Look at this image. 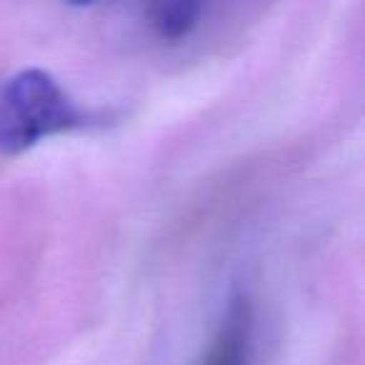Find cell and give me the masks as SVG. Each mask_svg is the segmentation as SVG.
I'll return each instance as SVG.
<instances>
[{
    "mask_svg": "<svg viewBox=\"0 0 365 365\" xmlns=\"http://www.w3.org/2000/svg\"><path fill=\"white\" fill-rule=\"evenodd\" d=\"M86 125H91V113L51 73L26 68L0 83V153H23L46 138Z\"/></svg>",
    "mask_w": 365,
    "mask_h": 365,
    "instance_id": "6da1fadb",
    "label": "cell"
},
{
    "mask_svg": "<svg viewBox=\"0 0 365 365\" xmlns=\"http://www.w3.org/2000/svg\"><path fill=\"white\" fill-rule=\"evenodd\" d=\"M253 348V308L243 293H235L225 305L223 320L213 343L198 365H248Z\"/></svg>",
    "mask_w": 365,
    "mask_h": 365,
    "instance_id": "7a4b0ae2",
    "label": "cell"
},
{
    "mask_svg": "<svg viewBox=\"0 0 365 365\" xmlns=\"http://www.w3.org/2000/svg\"><path fill=\"white\" fill-rule=\"evenodd\" d=\"M205 0H155L153 26L165 41H180L198 23Z\"/></svg>",
    "mask_w": 365,
    "mask_h": 365,
    "instance_id": "3957f363",
    "label": "cell"
},
{
    "mask_svg": "<svg viewBox=\"0 0 365 365\" xmlns=\"http://www.w3.org/2000/svg\"><path fill=\"white\" fill-rule=\"evenodd\" d=\"M73 6H88V3H96V0H68Z\"/></svg>",
    "mask_w": 365,
    "mask_h": 365,
    "instance_id": "277c9868",
    "label": "cell"
}]
</instances>
